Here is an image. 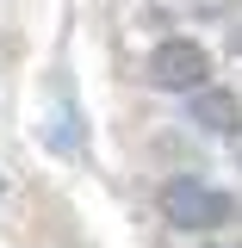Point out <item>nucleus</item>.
<instances>
[{
	"label": "nucleus",
	"mask_w": 242,
	"mask_h": 248,
	"mask_svg": "<svg viewBox=\"0 0 242 248\" xmlns=\"http://www.w3.org/2000/svg\"><path fill=\"white\" fill-rule=\"evenodd\" d=\"M143 75H149V87H161V93H199L205 75H211V56H205L193 37H168V44L149 50Z\"/></svg>",
	"instance_id": "f03ea898"
},
{
	"label": "nucleus",
	"mask_w": 242,
	"mask_h": 248,
	"mask_svg": "<svg viewBox=\"0 0 242 248\" xmlns=\"http://www.w3.org/2000/svg\"><path fill=\"white\" fill-rule=\"evenodd\" d=\"M0 192H6V180H0Z\"/></svg>",
	"instance_id": "20e7f679"
},
{
	"label": "nucleus",
	"mask_w": 242,
	"mask_h": 248,
	"mask_svg": "<svg viewBox=\"0 0 242 248\" xmlns=\"http://www.w3.org/2000/svg\"><path fill=\"white\" fill-rule=\"evenodd\" d=\"M193 124L230 137V130H242V99H236V93H224V87H199V93H193Z\"/></svg>",
	"instance_id": "7ed1b4c3"
},
{
	"label": "nucleus",
	"mask_w": 242,
	"mask_h": 248,
	"mask_svg": "<svg viewBox=\"0 0 242 248\" xmlns=\"http://www.w3.org/2000/svg\"><path fill=\"white\" fill-rule=\"evenodd\" d=\"M155 205H161V217H168L174 230H224V223L236 217V205H230V192H217V186L193 180V174H180V180H168L161 192H155Z\"/></svg>",
	"instance_id": "f257e3e1"
}]
</instances>
